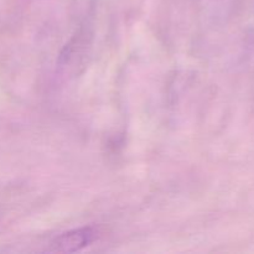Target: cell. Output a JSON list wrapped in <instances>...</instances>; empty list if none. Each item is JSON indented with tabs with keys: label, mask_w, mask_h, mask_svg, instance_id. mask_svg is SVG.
I'll return each mask as SVG.
<instances>
[{
	"label": "cell",
	"mask_w": 254,
	"mask_h": 254,
	"mask_svg": "<svg viewBox=\"0 0 254 254\" xmlns=\"http://www.w3.org/2000/svg\"><path fill=\"white\" fill-rule=\"evenodd\" d=\"M94 238V232L91 228H79L68 231L57 236L50 245V252L54 253H72L83 250L89 246Z\"/></svg>",
	"instance_id": "obj_1"
}]
</instances>
